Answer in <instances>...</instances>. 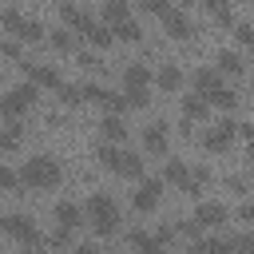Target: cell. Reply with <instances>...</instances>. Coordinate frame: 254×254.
I'll return each mask as SVG.
<instances>
[{
    "label": "cell",
    "mask_w": 254,
    "mask_h": 254,
    "mask_svg": "<svg viewBox=\"0 0 254 254\" xmlns=\"http://www.w3.org/2000/svg\"><path fill=\"white\" fill-rule=\"evenodd\" d=\"M139 8H143V12H151V16H167V12H175V4H171V0H139Z\"/></svg>",
    "instance_id": "d6a6232c"
},
{
    "label": "cell",
    "mask_w": 254,
    "mask_h": 254,
    "mask_svg": "<svg viewBox=\"0 0 254 254\" xmlns=\"http://www.w3.org/2000/svg\"><path fill=\"white\" fill-rule=\"evenodd\" d=\"M20 67H24V75L36 83V87H60L64 83V75H60V67L56 64H40V60H20Z\"/></svg>",
    "instance_id": "5b68a950"
},
{
    "label": "cell",
    "mask_w": 254,
    "mask_h": 254,
    "mask_svg": "<svg viewBox=\"0 0 254 254\" xmlns=\"http://www.w3.org/2000/svg\"><path fill=\"white\" fill-rule=\"evenodd\" d=\"M206 12H210L218 24H230V20H234V12H230V4H226V0H206Z\"/></svg>",
    "instance_id": "4dcf8cb0"
},
{
    "label": "cell",
    "mask_w": 254,
    "mask_h": 254,
    "mask_svg": "<svg viewBox=\"0 0 254 254\" xmlns=\"http://www.w3.org/2000/svg\"><path fill=\"white\" fill-rule=\"evenodd\" d=\"M52 218H56V226H60V230H75V226L83 222V206H75V202L60 198V202H56V210H52Z\"/></svg>",
    "instance_id": "9c48e42d"
},
{
    "label": "cell",
    "mask_w": 254,
    "mask_h": 254,
    "mask_svg": "<svg viewBox=\"0 0 254 254\" xmlns=\"http://www.w3.org/2000/svg\"><path fill=\"white\" fill-rule=\"evenodd\" d=\"M24 12H16V8H0V28L4 32H12V36H20V28H24Z\"/></svg>",
    "instance_id": "44dd1931"
},
{
    "label": "cell",
    "mask_w": 254,
    "mask_h": 254,
    "mask_svg": "<svg viewBox=\"0 0 254 254\" xmlns=\"http://www.w3.org/2000/svg\"><path fill=\"white\" fill-rule=\"evenodd\" d=\"M103 107H107V115H123L131 103H127V91H107L103 95Z\"/></svg>",
    "instance_id": "484cf974"
},
{
    "label": "cell",
    "mask_w": 254,
    "mask_h": 254,
    "mask_svg": "<svg viewBox=\"0 0 254 254\" xmlns=\"http://www.w3.org/2000/svg\"><path fill=\"white\" fill-rule=\"evenodd\" d=\"M48 40H52V48H56V52H71V48H75V36H71V28H56Z\"/></svg>",
    "instance_id": "83f0119b"
},
{
    "label": "cell",
    "mask_w": 254,
    "mask_h": 254,
    "mask_svg": "<svg viewBox=\"0 0 254 254\" xmlns=\"http://www.w3.org/2000/svg\"><path fill=\"white\" fill-rule=\"evenodd\" d=\"M234 135H238V123H234V119H218V123H210V127H206L202 143H206L210 151H226Z\"/></svg>",
    "instance_id": "8992f818"
},
{
    "label": "cell",
    "mask_w": 254,
    "mask_h": 254,
    "mask_svg": "<svg viewBox=\"0 0 254 254\" xmlns=\"http://www.w3.org/2000/svg\"><path fill=\"white\" fill-rule=\"evenodd\" d=\"M8 234H16V238H36V226H32V218L28 214H4V222H0Z\"/></svg>",
    "instance_id": "e0dca14e"
},
{
    "label": "cell",
    "mask_w": 254,
    "mask_h": 254,
    "mask_svg": "<svg viewBox=\"0 0 254 254\" xmlns=\"http://www.w3.org/2000/svg\"><path fill=\"white\" fill-rule=\"evenodd\" d=\"M0 44H4V36H0Z\"/></svg>",
    "instance_id": "c3c4849f"
},
{
    "label": "cell",
    "mask_w": 254,
    "mask_h": 254,
    "mask_svg": "<svg viewBox=\"0 0 254 254\" xmlns=\"http://www.w3.org/2000/svg\"><path fill=\"white\" fill-rule=\"evenodd\" d=\"M163 28H167V36H171V40H190V32H194L190 12H183V8L167 12V16H163Z\"/></svg>",
    "instance_id": "ba28073f"
},
{
    "label": "cell",
    "mask_w": 254,
    "mask_h": 254,
    "mask_svg": "<svg viewBox=\"0 0 254 254\" xmlns=\"http://www.w3.org/2000/svg\"><path fill=\"white\" fill-rule=\"evenodd\" d=\"M155 83H159L163 91H179V87H183V67H179V64H171V60H167V64H159Z\"/></svg>",
    "instance_id": "9a60e30c"
},
{
    "label": "cell",
    "mask_w": 254,
    "mask_h": 254,
    "mask_svg": "<svg viewBox=\"0 0 254 254\" xmlns=\"http://www.w3.org/2000/svg\"><path fill=\"white\" fill-rule=\"evenodd\" d=\"M83 218L95 226V234H115L119 230V202L111 194H91L83 202Z\"/></svg>",
    "instance_id": "6da1fadb"
},
{
    "label": "cell",
    "mask_w": 254,
    "mask_h": 254,
    "mask_svg": "<svg viewBox=\"0 0 254 254\" xmlns=\"http://www.w3.org/2000/svg\"><path fill=\"white\" fill-rule=\"evenodd\" d=\"M234 214H238V218H242V222H254V202H242V206H238V210H234Z\"/></svg>",
    "instance_id": "7bdbcfd3"
},
{
    "label": "cell",
    "mask_w": 254,
    "mask_h": 254,
    "mask_svg": "<svg viewBox=\"0 0 254 254\" xmlns=\"http://www.w3.org/2000/svg\"><path fill=\"white\" fill-rule=\"evenodd\" d=\"M206 103H214V107H222V111H230V107L238 103V95H234V91H230V87L222 83V87H218V91H214V95H210Z\"/></svg>",
    "instance_id": "f546056e"
},
{
    "label": "cell",
    "mask_w": 254,
    "mask_h": 254,
    "mask_svg": "<svg viewBox=\"0 0 254 254\" xmlns=\"http://www.w3.org/2000/svg\"><path fill=\"white\" fill-rule=\"evenodd\" d=\"M0 56H8V60H20V44H16V40H4V44H0Z\"/></svg>",
    "instance_id": "60d3db41"
},
{
    "label": "cell",
    "mask_w": 254,
    "mask_h": 254,
    "mask_svg": "<svg viewBox=\"0 0 254 254\" xmlns=\"http://www.w3.org/2000/svg\"><path fill=\"white\" fill-rule=\"evenodd\" d=\"M171 238H175V226H159V242H163V246H167V242H171Z\"/></svg>",
    "instance_id": "f6af8a7d"
},
{
    "label": "cell",
    "mask_w": 254,
    "mask_h": 254,
    "mask_svg": "<svg viewBox=\"0 0 254 254\" xmlns=\"http://www.w3.org/2000/svg\"><path fill=\"white\" fill-rule=\"evenodd\" d=\"M226 187H230V190H238V194H246V190H250V183H246V179H238V175H230V179H226Z\"/></svg>",
    "instance_id": "b9f144b4"
},
{
    "label": "cell",
    "mask_w": 254,
    "mask_h": 254,
    "mask_svg": "<svg viewBox=\"0 0 254 254\" xmlns=\"http://www.w3.org/2000/svg\"><path fill=\"white\" fill-rule=\"evenodd\" d=\"M36 95H40V87L32 83V79H24V83H16V87H8L4 95H0V115L12 123V119H20L32 103H36Z\"/></svg>",
    "instance_id": "277c9868"
},
{
    "label": "cell",
    "mask_w": 254,
    "mask_h": 254,
    "mask_svg": "<svg viewBox=\"0 0 254 254\" xmlns=\"http://www.w3.org/2000/svg\"><path fill=\"white\" fill-rule=\"evenodd\" d=\"M179 230H183V234H187V238H190V242H198V238H202V222H198V218H194V214H190V218H187V222H179Z\"/></svg>",
    "instance_id": "d590c367"
},
{
    "label": "cell",
    "mask_w": 254,
    "mask_h": 254,
    "mask_svg": "<svg viewBox=\"0 0 254 254\" xmlns=\"http://www.w3.org/2000/svg\"><path fill=\"white\" fill-rule=\"evenodd\" d=\"M198 246H202V254H230V238H222V234L198 238Z\"/></svg>",
    "instance_id": "4316f807"
},
{
    "label": "cell",
    "mask_w": 254,
    "mask_h": 254,
    "mask_svg": "<svg viewBox=\"0 0 254 254\" xmlns=\"http://www.w3.org/2000/svg\"><path fill=\"white\" fill-rule=\"evenodd\" d=\"M99 135H103V143H127V119L123 115H103L99 119Z\"/></svg>",
    "instance_id": "30bf717a"
},
{
    "label": "cell",
    "mask_w": 254,
    "mask_h": 254,
    "mask_svg": "<svg viewBox=\"0 0 254 254\" xmlns=\"http://www.w3.org/2000/svg\"><path fill=\"white\" fill-rule=\"evenodd\" d=\"M20 135H24L20 119H12L8 127H0V151H12V147H20Z\"/></svg>",
    "instance_id": "cb8c5ba5"
},
{
    "label": "cell",
    "mask_w": 254,
    "mask_h": 254,
    "mask_svg": "<svg viewBox=\"0 0 254 254\" xmlns=\"http://www.w3.org/2000/svg\"><path fill=\"white\" fill-rule=\"evenodd\" d=\"M127 16H131V12H127V0H107V4H103V20H107L111 28H115V24H123Z\"/></svg>",
    "instance_id": "603a6c76"
},
{
    "label": "cell",
    "mask_w": 254,
    "mask_h": 254,
    "mask_svg": "<svg viewBox=\"0 0 254 254\" xmlns=\"http://www.w3.org/2000/svg\"><path fill=\"white\" fill-rule=\"evenodd\" d=\"M95 155L111 167V171H119V175H131V179H139L143 175V155L139 151H131V147H119V143H95Z\"/></svg>",
    "instance_id": "7a4b0ae2"
},
{
    "label": "cell",
    "mask_w": 254,
    "mask_h": 254,
    "mask_svg": "<svg viewBox=\"0 0 254 254\" xmlns=\"http://www.w3.org/2000/svg\"><path fill=\"white\" fill-rule=\"evenodd\" d=\"M183 254H202V246H198V242H190V246H187Z\"/></svg>",
    "instance_id": "bcb514c9"
},
{
    "label": "cell",
    "mask_w": 254,
    "mask_h": 254,
    "mask_svg": "<svg viewBox=\"0 0 254 254\" xmlns=\"http://www.w3.org/2000/svg\"><path fill=\"white\" fill-rule=\"evenodd\" d=\"M206 111H210V103H206L198 91L183 95V115H187V119H206Z\"/></svg>",
    "instance_id": "d6986e66"
},
{
    "label": "cell",
    "mask_w": 254,
    "mask_h": 254,
    "mask_svg": "<svg viewBox=\"0 0 254 254\" xmlns=\"http://www.w3.org/2000/svg\"><path fill=\"white\" fill-rule=\"evenodd\" d=\"M250 190H254V187H250Z\"/></svg>",
    "instance_id": "816d5d0a"
},
{
    "label": "cell",
    "mask_w": 254,
    "mask_h": 254,
    "mask_svg": "<svg viewBox=\"0 0 254 254\" xmlns=\"http://www.w3.org/2000/svg\"><path fill=\"white\" fill-rule=\"evenodd\" d=\"M20 183L48 190V187H56V183H60V163H56L52 155H28V159H24V167H20Z\"/></svg>",
    "instance_id": "3957f363"
},
{
    "label": "cell",
    "mask_w": 254,
    "mask_h": 254,
    "mask_svg": "<svg viewBox=\"0 0 254 254\" xmlns=\"http://www.w3.org/2000/svg\"><path fill=\"white\" fill-rule=\"evenodd\" d=\"M103 95H107V87H103V83H95V79H91V83H83V99H95V103H103Z\"/></svg>",
    "instance_id": "74e56055"
},
{
    "label": "cell",
    "mask_w": 254,
    "mask_h": 254,
    "mask_svg": "<svg viewBox=\"0 0 254 254\" xmlns=\"http://www.w3.org/2000/svg\"><path fill=\"white\" fill-rule=\"evenodd\" d=\"M71 254H99V246H95V242H75Z\"/></svg>",
    "instance_id": "ee69618b"
},
{
    "label": "cell",
    "mask_w": 254,
    "mask_h": 254,
    "mask_svg": "<svg viewBox=\"0 0 254 254\" xmlns=\"http://www.w3.org/2000/svg\"><path fill=\"white\" fill-rule=\"evenodd\" d=\"M87 40H91V44H95V48H107V44H111V40H115V32H111V28H107V24H99V28H95V32H91V36H87Z\"/></svg>",
    "instance_id": "e575fe53"
},
{
    "label": "cell",
    "mask_w": 254,
    "mask_h": 254,
    "mask_svg": "<svg viewBox=\"0 0 254 254\" xmlns=\"http://www.w3.org/2000/svg\"><path fill=\"white\" fill-rule=\"evenodd\" d=\"M234 36H238V44H250L254 48V24H246V20L234 24Z\"/></svg>",
    "instance_id": "f35d334b"
},
{
    "label": "cell",
    "mask_w": 254,
    "mask_h": 254,
    "mask_svg": "<svg viewBox=\"0 0 254 254\" xmlns=\"http://www.w3.org/2000/svg\"><path fill=\"white\" fill-rule=\"evenodd\" d=\"M230 254H254V234H234L230 238Z\"/></svg>",
    "instance_id": "836d02e7"
},
{
    "label": "cell",
    "mask_w": 254,
    "mask_h": 254,
    "mask_svg": "<svg viewBox=\"0 0 254 254\" xmlns=\"http://www.w3.org/2000/svg\"><path fill=\"white\" fill-rule=\"evenodd\" d=\"M12 187H20V171H12V167L0 163V190H12Z\"/></svg>",
    "instance_id": "8d00e7d4"
},
{
    "label": "cell",
    "mask_w": 254,
    "mask_h": 254,
    "mask_svg": "<svg viewBox=\"0 0 254 254\" xmlns=\"http://www.w3.org/2000/svg\"><path fill=\"white\" fill-rule=\"evenodd\" d=\"M16 40H24V44H36V40H44V24L36 20V16H28L24 20V28H20V36Z\"/></svg>",
    "instance_id": "d4e9b609"
},
{
    "label": "cell",
    "mask_w": 254,
    "mask_h": 254,
    "mask_svg": "<svg viewBox=\"0 0 254 254\" xmlns=\"http://www.w3.org/2000/svg\"><path fill=\"white\" fill-rule=\"evenodd\" d=\"M0 222H4V214H0Z\"/></svg>",
    "instance_id": "681fc988"
},
{
    "label": "cell",
    "mask_w": 254,
    "mask_h": 254,
    "mask_svg": "<svg viewBox=\"0 0 254 254\" xmlns=\"http://www.w3.org/2000/svg\"><path fill=\"white\" fill-rule=\"evenodd\" d=\"M75 64L79 67H99V56L95 52H75Z\"/></svg>",
    "instance_id": "ab89813d"
},
{
    "label": "cell",
    "mask_w": 254,
    "mask_h": 254,
    "mask_svg": "<svg viewBox=\"0 0 254 254\" xmlns=\"http://www.w3.org/2000/svg\"><path fill=\"white\" fill-rule=\"evenodd\" d=\"M250 87H254V83H250Z\"/></svg>",
    "instance_id": "f907efd6"
},
{
    "label": "cell",
    "mask_w": 254,
    "mask_h": 254,
    "mask_svg": "<svg viewBox=\"0 0 254 254\" xmlns=\"http://www.w3.org/2000/svg\"><path fill=\"white\" fill-rule=\"evenodd\" d=\"M127 91V103L131 107H147L151 103V87H123Z\"/></svg>",
    "instance_id": "1f68e13d"
},
{
    "label": "cell",
    "mask_w": 254,
    "mask_h": 254,
    "mask_svg": "<svg viewBox=\"0 0 254 254\" xmlns=\"http://www.w3.org/2000/svg\"><path fill=\"white\" fill-rule=\"evenodd\" d=\"M56 95H60V103H64V107H75V103L83 99V87H75V83H60V87H56Z\"/></svg>",
    "instance_id": "f1b7e54d"
},
{
    "label": "cell",
    "mask_w": 254,
    "mask_h": 254,
    "mask_svg": "<svg viewBox=\"0 0 254 254\" xmlns=\"http://www.w3.org/2000/svg\"><path fill=\"white\" fill-rule=\"evenodd\" d=\"M187 179H190L187 163H183V159H167V167H163V183H179V187H183Z\"/></svg>",
    "instance_id": "ffe728a7"
},
{
    "label": "cell",
    "mask_w": 254,
    "mask_h": 254,
    "mask_svg": "<svg viewBox=\"0 0 254 254\" xmlns=\"http://www.w3.org/2000/svg\"><path fill=\"white\" fill-rule=\"evenodd\" d=\"M143 147H147L151 155H163V151H167V123H163V119L143 127Z\"/></svg>",
    "instance_id": "5bb4252c"
},
{
    "label": "cell",
    "mask_w": 254,
    "mask_h": 254,
    "mask_svg": "<svg viewBox=\"0 0 254 254\" xmlns=\"http://www.w3.org/2000/svg\"><path fill=\"white\" fill-rule=\"evenodd\" d=\"M127 242H131V250H135V254H163V242H159V234L131 230V234H127Z\"/></svg>",
    "instance_id": "2e32d148"
},
{
    "label": "cell",
    "mask_w": 254,
    "mask_h": 254,
    "mask_svg": "<svg viewBox=\"0 0 254 254\" xmlns=\"http://www.w3.org/2000/svg\"><path fill=\"white\" fill-rule=\"evenodd\" d=\"M218 87H222V75H218V67H198V71H194V91H198L202 99H210Z\"/></svg>",
    "instance_id": "4fadbf2b"
},
{
    "label": "cell",
    "mask_w": 254,
    "mask_h": 254,
    "mask_svg": "<svg viewBox=\"0 0 254 254\" xmlns=\"http://www.w3.org/2000/svg\"><path fill=\"white\" fill-rule=\"evenodd\" d=\"M214 67H218V75H222V71H226V75H238V71H242V56H238L234 48H218Z\"/></svg>",
    "instance_id": "ac0fdd59"
},
{
    "label": "cell",
    "mask_w": 254,
    "mask_h": 254,
    "mask_svg": "<svg viewBox=\"0 0 254 254\" xmlns=\"http://www.w3.org/2000/svg\"><path fill=\"white\" fill-rule=\"evenodd\" d=\"M111 32H115L119 40H131V44H139V40H143V28H139V20H135V16H127L123 24H115Z\"/></svg>",
    "instance_id": "7402d4cb"
},
{
    "label": "cell",
    "mask_w": 254,
    "mask_h": 254,
    "mask_svg": "<svg viewBox=\"0 0 254 254\" xmlns=\"http://www.w3.org/2000/svg\"><path fill=\"white\" fill-rule=\"evenodd\" d=\"M151 83H155V71H151L147 64L135 60V64L123 67V87H151Z\"/></svg>",
    "instance_id": "7c38bea8"
},
{
    "label": "cell",
    "mask_w": 254,
    "mask_h": 254,
    "mask_svg": "<svg viewBox=\"0 0 254 254\" xmlns=\"http://www.w3.org/2000/svg\"><path fill=\"white\" fill-rule=\"evenodd\" d=\"M250 159H254V131H250Z\"/></svg>",
    "instance_id": "7dc6e473"
},
{
    "label": "cell",
    "mask_w": 254,
    "mask_h": 254,
    "mask_svg": "<svg viewBox=\"0 0 254 254\" xmlns=\"http://www.w3.org/2000/svg\"><path fill=\"white\" fill-rule=\"evenodd\" d=\"M159 198H163V175H155V179H143L131 202H135V210H155V206H159Z\"/></svg>",
    "instance_id": "52a82bcc"
},
{
    "label": "cell",
    "mask_w": 254,
    "mask_h": 254,
    "mask_svg": "<svg viewBox=\"0 0 254 254\" xmlns=\"http://www.w3.org/2000/svg\"><path fill=\"white\" fill-rule=\"evenodd\" d=\"M194 218H198L202 226H222V222L230 218V206H226V202H198V206H194Z\"/></svg>",
    "instance_id": "8fae6325"
}]
</instances>
